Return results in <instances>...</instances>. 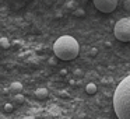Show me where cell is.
Instances as JSON below:
<instances>
[{"label":"cell","instance_id":"obj_1","mask_svg":"<svg viewBox=\"0 0 130 119\" xmlns=\"http://www.w3.org/2000/svg\"><path fill=\"white\" fill-rule=\"evenodd\" d=\"M113 109L118 119H130V76L124 77L116 87Z\"/></svg>","mask_w":130,"mask_h":119},{"label":"cell","instance_id":"obj_2","mask_svg":"<svg viewBox=\"0 0 130 119\" xmlns=\"http://www.w3.org/2000/svg\"><path fill=\"white\" fill-rule=\"evenodd\" d=\"M53 53L62 60H73L80 53V45L73 37L63 35L53 43Z\"/></svg>","mask_w":130,"mask_h":119},{"label":"cell","instance_id":"obj_3","mask_svg":"<svg viewBox=\"0 0 130 119\" xmlns=\"http://www.w3.org/2000/svg\"><path fill=\"white\" fill-rule=\"evenodd\" d=\"M116 39L122 42H130V20L129 18H122L116 23L113 29Z\"/></svg>","mask_w":130,"mask_h":119},{"label":"cell","instance_id":"obj_4","mask_svg":"<svg viewBox=\"0 0 130 119\" xmlns=\"http://www.w3.org/2000/svg\"><path fill=\"white\" fill-rule=\"evenodd\" d=\"M94 6L101 13H112L118 6V2L116 0H95Z\"/></svg>","mask_w":130,"mask_h":119},{"label":"cell","instance_id":"obj_5","mask_svg":"<svg viewBox=\"0 0 130 119\" xmlns=\"http://www.w3.org/2000/svg\"><path fill=\"white\" fill-rule=\"evenodd\" d=\"M35 97H37L38 99H45L46 97H48V90H46L45 87L38 88V90L35 91Z\"/></svg>","mask_w":130,"mask_h":119},{"label":"cell","instance_id":"obj_6","mask_svg":"<svg viewBox=\"0 0 130 119\" xmlns=\"http://www.w3.org/2000/svg\"><path fill=\"white\" fill-rule=\"evenodd\" d=\"M10 90L14 91V93H20V91H23V84H21L20 81H14L10 85Z\"/></svg>","mask_w":130,"mask_h":119},{"label":"cell","instance_id":"obj_7","mask_svg":"<svg viewBox=\"0 0 130 119\" xmlns=\"http://www.w3.org/2000/svg\"><path fill=\"white\" fill-rule=\"evenodd\" d=\"M85 91H87L88 94H91V95H92V94L96 93V85L94 84V83H88V84L85 85Z\"/></svg>","mask_w":130,"mask_h":119},{"label":"cell","instance_id":"obj_8","mask_svg":"<svg viewBox=\"0 0 130 119\" xmlns=\"http://www.w3.org/2000/svg\"><path fill=\"white\" fill-rule=\"evenodd\" d=\"M0 46H2V48H4V49H9L10 46H11V43H10V41L7 39V38L2 37V38H0Z\"/></svg>","mask_w":130,"mask_h":119},{"label":"cell","instance_id":"obj_9","mask_svg":"<svg viewBox=\"0 0 130 119\" xmlns=\"http://www.w3.org/2000/svg\"><path fill=\"white\" fill-rule=\"evenodd\" d=\"M14 101L17 102V104H23V102H24V95H21V94H17V95L14 97Z\"/></svg>","mask_w":130,"mask_h":119},{"label":"cell","instance_id":"obj_10","mask_svg":"<svg viewBox=\"0 0 130 119\" xmlns=\"http://www.w3.org/2000/svg\"><path fill=\"white\" fill-rule=\"evenodd\" d=\"M96 53H98V49H96V48H91L90 49V55H91V56H96Z\"/></svg>","mask_w":130,"mask_h":119},{"label":"cell","instance_id":"obj_11","mask_svg":"<svg viewBox=\"0 0 130 119\" xmlns=\"http://www.w3.org/2000/svg\"><path fill=\"white\" fill-rule=\"evenodd\" d=\"M4 109H6L7 112H11V111H13V105L11 104H6V105H4Z\"/></svg>","mask_w":130,"mask_h":119},{"label":"cell","instance_id":"obj_12","mask_svg":"<svg viewBox=\"0 0 130 119\" xmlns=\"http://www.w3.org/2000/svg\"><path fill=\"white\" fill-rule=\"evenodd\" d=\"M74 14H76V16H84V10L80 9V10H77V11L74 13Z\"/></svg>","mask_w":130,"mask_h":119}]
</instances>
